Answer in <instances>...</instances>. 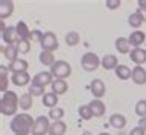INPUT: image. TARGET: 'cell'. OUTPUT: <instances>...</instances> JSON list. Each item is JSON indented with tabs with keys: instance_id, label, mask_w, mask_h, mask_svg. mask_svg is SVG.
<instances>
[{
	"instance_id": "cell-3",
	"label": "cell",
	"mask_w": 146,
	"mask_h": 135,
	"mask_svg": "<svg viewBox=\"0 0 146 135\" xmlns=\"http://www.w3.org/2000/svg\"><path fill=\"white\" fill-rule=\"evenodd\" d=\"M49 72L54 75V78H56V80H66V78L71 75V72H72V69H71V66H69L68 62L57 60L52 66H51Z\"/></svg>"
},
{
	"instance_id": "cell-7",
	"label": "cell",
	"mask_w": 146,
	"mask_h": 135,
	"mask_svg": "<svg viewBox=\"0 0 146 135\" xmlns=\"http://www.w3.org/2000/svg\"><path fill=\"white\" fill-rule=\"evenodd\" d=\"M2 38L6 45H17L19 40H20L17 31H15V26H6L2 31Z\"/></svg>"
},
{
	"instance_id": "cell-6",
	"label": "cell",
	"mask_w": 146,
	"mask_h": 135,
	"mask_svg": "<svg viewBox=\"0 0 146 135\" xmlns=\"http://www.w3.org/2000/svg\"><path fill=\"white\" fill-rule=\"evenodd\" d=\"M42 49L43 51H48V52H54V51L58 48V40L56 37V34L54 32H45L43 35V40L40 43Z\"/></svg>"
},
{
	"instance_id": "cell-43",
	"label": "cell",
	"mask_w": 146,
	"mask_h": 135,
	"mask_svg": "<svg viewBox=\"0 0 146 135\" xmlns=\"http://www.w3.org/2000/svg\"><path fill=\"white\" fill-rule=\"evenodd\" d=\"M98 135H111V134H108V132H102V134H98Z\"/></svg>"
},
{
	"instance_id": "cell-38",
	"label": "cell",
	"mask_w": 146,
	"mask_h": 135,
	"mask_svg": "<svg viewBox=\"0 0 146 135\" xmlns=\"http://www.w3.org/2000/svg\"><path fill=\"white\" fill-rule=\"evenodd\" d=\"M146 130L143 128H140V126H137V128H134L131 132H129V135H145Z\"/></svg>"
},
{
	"instance_id": "cell-4",
	"label": "cell",
	"mask_w": 146,
	"mask_h": 135,
	"mask_svg": "<svg viewBox=\"0 0 146 135\" xmlns=\"http://www.w3.org/2000/svg\"><path fill=\"white\" fill-rule=\"evenodd\" d=\"M82 68H83L85 71H96L98 66L102 65V60L98 58V55L97 54H94V52H85L83 54V57H82Z\"/></svg>"
},
{
	"instance_id": "cell-19",
	"label": "cell",
	"mask_w": 146,
	"mask_h": 135,
	"mask_svg": "<svg viewBox=\"0 0 146 135\" xmlns=\"http://www.w3.org/2000/svg\"><path fill=\"white\" fill-rule=\"evenodd\" d=\"M51 92H54L56 95H62V94H66L68 91V83L66 80H54L52 85H51Z\"/></svg>"
},
{
	"instance_id": "cell-36",
	"label": "cell",
	"mask_w": 146,
	"mask_h": 135,
	"mask_svg": "<svg viewBox=\"0 0 146 135\" xmlns=\"http://www.w3.org/2000/svg\"><path fill=\"white\" fill-rule=\"evenodd\" d=\"M43 34L42 31H38V29H34V31H31V35H29V42H33V43H42L43 40Z\"/></svg>"
},
{
	"instance_id": "cell-5",
	"label": "cell",
	"mask_w": 146,
	"mask_h": 135,
	"mask_svg": "<svg viewBox=\"0 0 146 135\" xmlns=\"http://www.w3.org/2000/svg\"><path fill=\"white\" fill-rule=\"evenodd\" d=\"M49 118L45 117V115H40V117L35 118L34 121V128H33V135H46L49 132Z\"/></svg>"
},
{
	"instance_id": "cell-40",
	"label": "cell",
	"mask_w": 146,
	"mask_h": 135,
	"mask_svg": "<svg viewBox=\"0 0 146 135\" xmlns=\"http://www.w3.org/2000/svg\"><path fill=\"white\" fill-rule=\"evenodd\" d=\"M139 8L143 9V11H146V0H139Z\"/></svg>"
},
{
	"instance_id": "cell-27",
	"label": "cell",
	"mask_w": 146,
	"mask_h": 135,
	"mask_svg": "<svg viewBox=\"0 0 146 135\" xmlns=\"http://www.w3.org/2000/svg\"><path fill=\"white\" fill-rule=\"evenodd\" d=\"M33 95L31 94H23L22 97H20V100H19V106H20V109L23 111H29L31 108H33Z\"/></svg>"
},
{
	"instance_id": "cell-41",
	"label": "cell",
	"mask_w": 146,
	"mask_h": 135,
	"mask_svg": "<svg viewBox=\"0 0 146 135\" xmlns=\"http://www.w3.org/2000/svg\"><path fill=\"white\" fill-rule=\"evenodd\" d=\"M82 135H92V134H91L89 130H83V134H82Z\"/></svg>"
},
{
	"instance_id": "cell-13",
	"label": "cell",
	"mask_w": 146,
	"mask_h": 135,
	"mask_svg": "<svg viewBox=\"0 0 146 135\" xmlns=\"http://www.w3.org/2000/svg\"><path fill=\"white\" fill-rule=\"evenodd\" d=\"M129 45L134 46V48H140V45H143L145 40H146V34L143 32V31H134V32L129 35Z\"/></svg>"
},
{
	"instance_id": "cell-10",
	"label": "cell",
	"mask_w": 146,
	"mask_h": 135,
	"mask_svg": "<svg viewBox=\"0 0 146 135\" xmlns=\"http://www.w3.org/2000/svg\"><path fill=\"white\" fill-rule=\"evenodd\" d=\"M8 71H11L13 74H19V72H28V62L17 58L15 62L8 65Z\"/></svg>"
},
{
	"instance_id": "cell-20",
	"label": "cell",
	"mask_w": 146,
	"mask_h": 135,
	"mask_svg": "<svg viewBox=\"0 0 146 135\" xmlns=\"http://www.w3.org/2000/svg\"><path fill=\"white\" fill-rule=\"evenodd\" d=\"M109 124H111L112 128H115V129H123L125 126H126L125 115H121V114H112L111 118H109Z\"/></svg>"
},
{
	"instance_id": "cell-22",
	"label": "cell",
	"mask_w": 146,
	"mask_h": 135,
	"mask_svg": "<svg viewBox=\"0 0 146 135\" xmlns=\"http://www.w3.org/2000/svg\"><path fill=\"white\" fill-rule=\"evenodd\" d=\"M65 132H66V124L60 120V121L51 123L49 132H48V134H49V135H65Z\"/></svg>"
},
{
	"instance_id": "cell-37",
	"label": "cell",
	"mask_w": 146,
	"mask_h": 135,
	"mask_svg": "<svg viewBox=\"0 0 146 135\" xmlns=\"http://www.w3.org/2000/svg\"><path fill=\"white\" fill-rule=\"evenodd\" d=\"M106 8H109V9L120 8V0H106Z\"/></svg>"
},
{
	"instance_id": "cell-31",
	"label": "cell",
	"mask_w": 146,
	"mask_h": 135,
	"mask_svg": "<svg viewBox=\"0 0 146 135\" xmlns=\"http://www.w3.org/2000/svg\"><path fill=\"white\" fill-rule=\"evenodd\" d=\"M78 115H80L82 120H91V118L94 117V114H92V111H91L89 105L80 106V108H78Z\"/></svg>"
},
{
	"instance_id": "cell-29",
	"label": "cell",
	"mask_w": 146,
	"mask_h": 135,
	"mask_svg": "<svg viewBox=\"0 0 146 135\" xmlns=\"http://www.w3.org/2000/svg\"><path fill=\"white\" fill-rule=\"evenodd\" d=\"M28 94H31L33 97H43L46 92H45V88L40 85H37V83H34V81H31V85H29V88H28Z\"/></svg>"
},
{
	"instance_id": "cell-23",
	"label": "cell",
	"mask_w": 146,
	"mask_h": 135,
	"mask_svg": "<svg viewBox=\"0 0 146 135\" xmlns=\"http://www.w3.org/2000/svg\"><path fill=\"white\" fill-rule=\"evenodd\" d=\"M15 31H17V34H19V37H20V40H29L31 31L28 29V26H26L25 22H19L17 25H15Z\"/></svg>"
},
{
	"instance_id": "cell-39",
	"label": "cell",
	"mask_w": 146,
	"mask_h": 135,
	"mask_svg": "<svg viewBox=\"0 0 146 135\" xmlns=\"http://www.w3.org/2000/svg\"><path fill=\"white\" fill-rule=\"evenodd\" d=\"M139 126H140V128H143V129L146 130V115H145V117H141L140 120H139Z\"/></svg>"
},
{
	"instance_id": "cell-34",
	"label": "cell",
	"mask_w": 146,
	"mask_h": 135,
	"mask_svg": "<svg viewBox=\"0 0 146 135\" xmlns=\"http://www.w3.org/2000/svg\"><path fill=\"white\" fill-rule=\"evenodd\" d=\"M17 49H19V52H22V54H28L29 49H31V42L29 40H19Z\"/></svg>"
},
{
	"instance_id": "cell-2",
	"label": "cell",
	"mask_w": 146,
	"mask_h": 135,
	"mask_svg": "<svg viewBox=\"0 0 146 135\" xmlns=\"http://www.w3.org/2000/svg\"><path fill=\"white\" fill-rule=\"evenodd\" d=\"M19 100L20 98L14 91H6L0 98V112L3 115H14L19 109Z\"/></svg>"
},
{
	"instance_id": "cell-42",
	"label": "cell",
	"mask_w": 146,
	"mask_h": 135,
	"mask_svg": "<svg viewBox=\"0 0 146 135\" xmlns=\"http://www.w3.org/2000/svg\"><path fill=\"white\" fill-rule=\"evenodd\" d=\"M141 11V9H140ZM141 15H143V20L146 22V11H143V13H141Z\"/></svg>"
},
{
	"instance_id": "cell-30",
	"label": "cell",
	"mask_w": 146,
	"mask_h": 135,
	"mask_svg": "<svg viewBox=\"0 0 146 135\" xmlns=\"http://www.w3.org/2000/svg\"><path fill=\"white\" fill-rule=\"evenodd\" d=\"M65 42L68 46H77L78 43H80V34L76 32V31H72V32H68L65 37Z\"/></svg>"
},
{
	"instance_id": "cell-26",
	"label": "cell",
	"mask_w": 146,
	"mask_h": 135,
	"mask_svg": "<svg viewBox=\"0 0 146 135\" xmlns=\"http://www.w3.org/2000/svg\"><path fill=\"white\" fill-rule=\"evenodd\" d=\"M115 48H117V51H118L120 54H128L131 45H129V40H128V38L118 37L117 40H115Z\"/></svg>"
},
{
	"instance_id": "cell-21",
	"label": "cell",
	"mask_w": 146,
	"mask_h": 135,
	"mask_svg": "<svg viewBox=\"0 0 146 135\" xmlns=\"http://www.w3.org/2000/svg\"><path fill=\"white\" fill-rule=\"evenodd\" d=\"M3 55L9 60L11 63L17 60V55H19V49H17V45H6L3 48Z\"/></svg>"
},
{
	"instance_id": "cell-11",
	"label": "cell",
	"mask_w": 146,
	"mask_h": 135,
	"mask_svg": "<svg viewBox=\"0 0 146 135\" xmlns=\"http://www.w3.org/2000/svg\"><path fill=\"white\" fill-rule=\"evenodd\" d=\"M131 60L137 66H141L143 63H146V49H143V48H134L131 51Z\"/></svg>"
},
{
	"instance_id": "cell-33",
	"label": "cell",
	"mask_w": 146,
	"mask_h": 135,
	"mask_svg": "<svg viewBox=\"0 0 146 135\" xmlns=\"http://www.w3.org/2000/svg\"><path fill=\"white\" fill-rule=\"evenodd\" d=\"M63 115H65V111L62 108H54V109L49 111V118H52L54 121H60Z\"/></svg>"
},
{
	"instance_id": "cell-9",
	"label": "cell",
	"mask_w": 146,
	"mask_h": 135,
	"mask_svg": "<svg viewBox=\"0 0 146 135\" xmlns=\"http://www.w3.org/2000/svg\"><path fill=\"white\" fill-rule=\"evenodd\" d=\"M33 81L45 88V86H48V85H52V81H54V75L51 74V72H48V71H43V72H38L37 75H34Z\"/></svg>"
},
{
	"instance_id": "cell-25",
	"label": "cell",
	"mask_w": 146,
	"mask_h": 135,
	"mask_svg": "<svg viewBox=\"0 0 146 135\" xmlns=\"http://www.w3.org/2000/svg\"><path fill=\"white\" fill-rule=\"evenodd\" d=\"M115 75L120 78V80H128V78L132 77V71L126 65H118L115 68Z\"/></svg>"
},
{
	"instance_id": "cell-32",
	"label": "cell",
	"mask_w": 146,
	"mask_h": 135,
	"mask_svg": "<svg viewBox=\"0 0 146 135\" xmlns=\"http://www.w3.org/2000/svg\"><path fill=\"white\" fill-rule=\"evenodd\" d=\"M0 91L3 94L8 91V77H6V68L2 66V74H0Z\"/></svg>"
},
{
	"instance_id": "cell-8",
	"label": "cell",
	"mask_w": 146,
	"mask_h": 135,
	"mask_svg": "<svg viewBox=\"0 0 146 135\" xmlns=\"http://www.w3.org/2000/svg\"><path fill=\"white\" fill-rule=\"evenodd\" d=\"M89 89H91V92H92V95L96 98H102L106 92V86L100 78H94V80L91 81V85H89Z\"/></svg>"
},
{
	"instance_id": "cell-14",
	"label": "cell",
	"mask_w": 146,
	"mask_h": 135,
	"mask_svg": "<svg viewBox=\"0 0 146 135\" xmlns=\"http://www.w3.org/2000/svg\"><path fill=\"white\" fill-rule=\"evenodd\" d=\"M13 11H14V3L11 0H2L0 2V19L2 20L13 15Z\"/></svg>"
},
{
	"instance_id": "cell-15",
	"label": "cell",
	"mask_w": 146,
	"mask_h": 135,
	"mask_svg": "<svg viewBox=\"0 0 146 135\" xmlns=\"http://www.w3.org/2000/svg\"><path fill=\"white\" fill-rule=\"evenodd\" d=\"M89 108L92 111L94 117H103L105 112H106V106L102 100H92L89 103Z\"/></svg>"
},
{
	"instance_id": "cell-44",
	"label": "cell",
	"mask_w": 146,
	"mask_h": 135,
	"mask_svg": "<svg viewBox=\"0 0 146 135\" xmlns=\"http://www.w3.org/2000/svg\"><path fill=\"white\" fill-rule=\"evenodd\" d=\"M15 135H28V134H15Z\"/></svg>"
},
{
	"instance_id": "cell-18",
	"label": "cell",
	"mask_w": 146,
	"mask_h": 135,
	"mask_svg": "<svg viewBox=\"0 0 146 135\" xmlns=\"http://www.w3.org/2000/svg\"><path fill=\"white\" fill-rule=\"evenodd\" d=\"M57 101H58V95H56L54 92H46V94L42 97L43 106H46V108H51V109H54V108L57 106Z\"/></svg>"
},
{
	"instance_id": "cell-12",
	"label": "cell",
	"mask_w": 146,
	"mask_h": 135,
	"mask_svg": "<svg viewBox=\"0 0 146 135\" xmlns=\"http://www.w3.org/2000/svg\"><path fill=\"white\" fill-rule=\"evenodd\" d=\"M132 81L135 85H145L146 83V69L143 66H135L132 69Z\"/></svg>"
},
{
	"instance_id": "cell-28",
	"label": "cell",
	"mask_w": 146,
	"mask_h": 135,
	"mask_svg": "<svg viewBox=\"0 0 146 135\" xmlns=\"http://www.w3.org/2000/svg\"><path fill=\"white\" fill-rule=\"evenodd\" d=\"M38 58H40V63H42V65H45V66H52L54 63H56L54 54L48 52V51H42L40 55H38Z\"/></svg>"
},
{
	"instance_id": "cell-17",
	"label": "cell",
	"mask_w": 146,
	"mask_h": 135,
	"mask_svg": "<svg viewBox=\"0 0 146 135\" xmlns=\"http://www.w3.org/2000/svg\"><path fill=\"white\" fill-rule=\"evenodd\" d=\"M102 66H103L106 71H111V69L115 71V68L118 66L117 57H115V55H112V54H106L105 57L102 58Z\"/></svg>"
},
{
	"instance_id": "cell-16",
	"label": "cell",
	"mask_w": 146,
	"mask_h": 135,
	"mask_svg": "<svg viewBox=\"0 0 146 135\" xmlns=\"http://www.w3.org/2000/svg\"><path fill=\"white\" fill-rule=\"evenodd\" d=\"M13 83L15 86H26L31 83V77L28 72H19V74H13Z\"/></svg>"
},
{
	"instance_id": "cell-24",
	"label": "cell",
	"mask_w": 146,
	"mask_h": 135,
	"mask_svg": "<svg viewBox=\"0 0 146 135\" xmlns=\"http://www.w3.org/2000/svg\"><path fill=\"white\" fill-rule=\"evenodd\" d=\"M128 22H129V26H132V28H140L141 23L145 22V20H143V15H141V11L137 9L135 13H132L131 15H129Z\"/></svg>"
},
{
	"instance_id": "cell-1",
	"label": "cell",
	"mask_w": 146,
	"mask_h": 135,
	"mask_svg": "<svg viewBox=\"0 0 146 135\" xmlns=\"http://www.w3.org/2000/svg\"><path fill=\"white\" fill-rule=\"evenodd\" d=\"M34 121L29 114H17L11 121V130L14 134H29L33 132Z\"/></svg>"
},
{
	"instance_id": "cell-35",
	"label": "cell",
	"mask_w": 146,
	"mask_h": 135,
	"mask_svg": "<svg viewBox=\"0 0 146 135\" xmlns=\"http://www.w3.org/2000/svg\"><path fill=\"white\" fill-rule=\"evenodd\" d=\"M135 114L139 115V117H145L146 115V100H139L135 105Z\"/></svg>"
}]
</instances>
